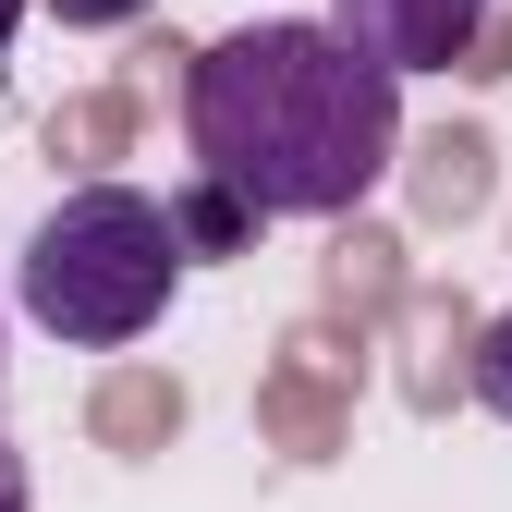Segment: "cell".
Returning a JSON list of instances; mask_svg holds the SVG:
<instances>
[{
  "instance_id": "cell-1",
  "label": "cell",
  "mask_w": 512,
  "mask_h": 512,
  "mask_svg": "<svg viewBox=\"0 0 512 512\" xmlns=\"http://www.w3.org/2000/svg\"><path fill=\"white\" fill-rule=\"evenodd\" d=\"M183 147L256 220H342L403 159V74L366 61L330 13H256L196 49Z\"/></svg>"
},
{
  "instance_id": "cell-2",
  "label": "cell",
  "mask_w": 512,
  "mask_h": 512,
  "mask_svg": "<svg viewBox=\"0 0 512 512\" xmlns=\"http://www.w3.org/2000/svg\"><path fill=\"white\" fill-rule=\"evenodd\" d=\"M183 293V232L159 196L135 183H74L37 232H25V317L74 354H110V342H147Z\"/></svg>"
},
{
  "instance_id": "cell-3",
  "label": "cell",
  "mask_w": 512,
  "mask_h": 512,
  "mask_svg": "<svg viewBox=\"0 0 512 512\" xmlns=\"http://www.w3.org/2000/svg\"><path fill=\"white\" fill-rule=\"evenodd\" d=\"M330 25L366 61H391V74H452L488 37V0H330Z\"/></svg>"
},
{
  "instance_id": "cell-4",
  "label": "cell",
  "mask_w": 512,
  "mask_h": 512,
  "mask_svg": "<svg viewBox=\"0 0 512 512\" xmlns=\"http://www.w3.org/2000/svg\"><path fill=\"white\" fill-rule=\"evenodd\" d=\"M159 208H171V232H183V256H232V244L256 232V208L232 196V183H208V171H196V196H159Z\"/></svg>"
},
{
  "instance_id": "cell-5",
  "label": "cell",
  "mask_w": 512,
  "mask_h": 512,
  "mask_svg": "<svg viewBox=\"0 0 512 512\" xmlns=\"http://www.w3.org/2000/svg\"><path fill=\"white\" fill-rule=\"evenodd\" d=\"M476 403L512 427V317H488V330H476Z\"/></svg>"
},
{
  "instance_id": "cell-6",
  "label": "cell",
  "mask_w": 512,
  "mask_h": 512,
  "mask_svg": "<svg viewBox=\"0 0 512 512\" xmlns=\"http://www.w3.org/2000/svg\"><path fill=\"white\" fill-rule=\"evenodd\" d=\"M49 13H61V25H135L147 0H49Z\"/></svg>"
},
{
  "instance_id": "cell-7",
  "label": "cell",
  "mask_w": 512,
  "mask_h": 512,
  "mask_svg": "<svg viewBox=\"0 0 512 512\" xmlns=\"http://www.w3.org/2000/svg\"><path fill=\"white\" fill-rule=\"evenodd\" d=\"M0 512H37V488H25V452L0 439Z\"/></svg>"
},
{
  "instance_id": "cell-8",
  "label": "cell",
  "mask_w": 512,
  "mask_h": 512,
  "mask_svg": "<svg viewBox=\"0 0 512 512\" xmlns=\"http://www.w3.org/2000/svg\"><path fill=\"white\" fill-rule=\"evenodd\" d=\"M25 13H37V0H0V61H13V25H25Z\"/></svg>"
},
{
  "instance_id": "cell-9",
  "label": "cell",
  "mask_w": 512,
  "mask_h": 512,
  "mask_svg": "<svg viewBox=\"0 0 512 512\" xmlns=\"http://www.w3.org/2000/svg\"><path fill=\"white\" fill-rule=\"evenodd\" d=\"M0 366H13V354H0Z\"/></svg>"
}]
</instances>
